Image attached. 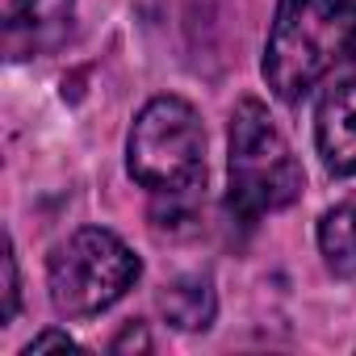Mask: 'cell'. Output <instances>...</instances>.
<instances>
[{"mask_svg":"<svg viewBox=\"0 0 356 356\" xmlns=\"http://www.w3.org/2000/svg\"><path fill=\"white\" fill-rule=\"evenodd\" d=\"M227 181V206L243 222L277 214L302 197V163L293 159V147L256 97H243L231 113Z\"/></svg>","mask_w":356,"mask_h":356,"instance_id":"1","label":"cell"},{"mask_svg":"<svg viewBox=\"0 0 356 356\" xmlns=\"http://www.w3.org/2000/svg\"><path fill=\"white\" fill-rule=\"evenodd\" d=\"M130 176L159 193L185 197L206 181V130L185 97H151L126 138Z\"/></svg>","mask_w":356,"mask_h":356,"instance_id":"2","label":"cell"},{"mask_svg":"<svg viewBox=\"0 0 356 356\" xmlns=\"http://www.w3.org/2000/svg\"><path fill=\"white\" fill-rule=\"evenodd\" d=\"M348 59L339 0H277L264 42V80L273 97L302 101L335 63Z\"/></svg>","mask_w":356,"mask_h":356,"instance_id":"3","label":"cell"},{"mask_svg":"<svg viewBox=\"0 0 356 356\" xmlns=\"http://www.w3.org/2000/svg\"><path fill=\"white\" fill-rule=\"evenodd\" d=\"M143 277V260L105 227H84L63 239L47 260L51 302L63 318H92L126 298Z\"/></svg>","mask_w":356,"mask_h":356,"instance_id":"4","label":"cell"},{"mask_svg":"<svg viewBox=\"0 0 356 356\" xmlns=\"http://www.w3.org/2000/svg\"><path fill=\"white\" fill-rule=\"evenodd\" d=\"M76 0H0V26H5L9 55H38L63 38L72 26Z\"/></svg>","mask_w":356,"mask_h":356,"instance_id":"5","label":"cell"},{"mask_svg":"<svg viewBox=\"0 0 356 356\" xmlns=\"http://www.w3.org/2000/svg\"><path fill=\"white\" fill-rule=\"evenodd\" d=\"M314 147L335 176H356V80H343L318 97Z\"/></svg>","mask_w":356,"mask_h":356,"instance_id":"6","label":"cell"},{"mask_svg":"<svg viewBox=\"0 0 356 356\" xmlns=\"http://www.w3.org/2000/svg\"><path fill=\"white\" fill-rule=\"evenodd\" d=\"M159 310L172 327L181 331H206L214 323V310H218V298H214V281L193 273V277H181L172 281L163 293H159Z\"/></svg>","mask_w":356,"mask_h":356,"instance_id":"7","label":"cell"},{"mask_svg":"<svg viewBox=\"0 0 356 356\" xmlns=\"http://www.w3.org/2000/svg\"><path fill=\"white\" fill-rule=\"evenodd\" d=\"M318 252L331 277H356V206H335L318 218Z\"/></svg>","mask_w":356,"mask_h":356,"instance_id":"8","label":"cell"},{"mask_svg":"<svg viewBox=\"0 0 356 356\" xmlns=\"http://www.w3.org/2000/svg\"><path fill=\"white\" fill-rule=\"evenodd\" d=\"M0 323H13L17 318V306H22V281H17V256H13V243L5 239V252H0Z\"/></svg>","mask_w":356,"mask_h":356,"instance_id":"9","label":"cell"},{"mask_svg":"<svg viewBox=\"0 0 356 356\" xmlns=\"http://www.w3.org/2000/svg\"><path fill=\"white\" fill-rule=\"evenodd\" d=\"M47 348H63V352H80V343L67 335V331H42V335H34L30 343H26V356H34V352H47Z\"/></svg>","mask_w":356,"mask_h":356,"instance_id":"10","label":"cell"},{"mask_svg":"<svg viewBox=\"0 0 356 356\" xmlns=\"http://www.w3.org/2000/svg\"><path fill=\"white\" fill-rule=\"evenodd\" d=\"M343 17V38H348V59H356V0H339Z\"/></svg>","mask_w":356,"mask_h":356,"instance_id":"11","label":"cell"},{"mask_svg":"<svg viewBox=\"0 0 356 356\" xmlns=\"http://www.w3.org/2000/svg\"><path fill=\"white\" fill-rule=\"evenodd\" d=\"M122 348H151V339L143 335V327H134V323H130V327L113 339V352H122Z\"/></svg>","mask_w":356,"mask_h":356,"instance_id":"12","label":"cell"}]
</instances>
